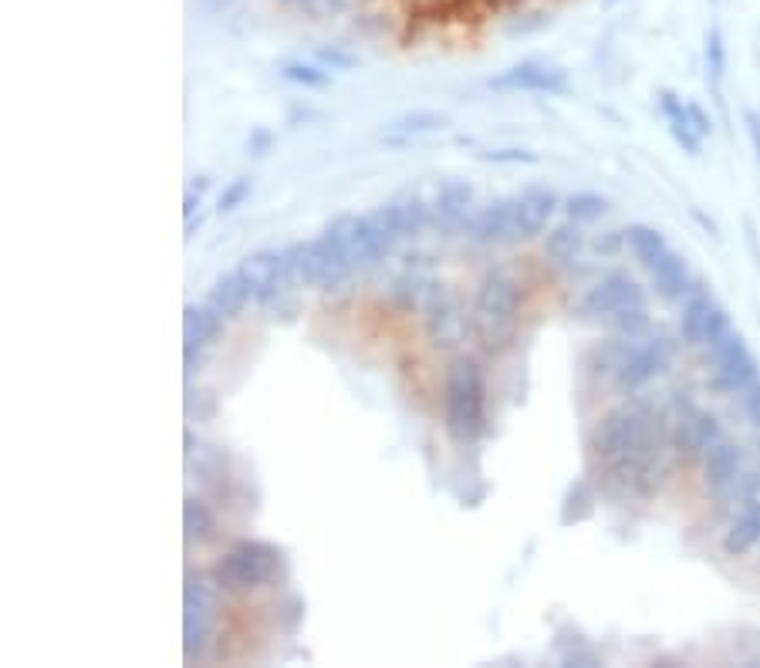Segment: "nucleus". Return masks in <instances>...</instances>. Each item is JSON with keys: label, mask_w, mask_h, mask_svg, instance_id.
Listing matches in <instances>:
<instances>
[{"label": "nucleus", "mask_w": 760, "mask_h": 668, "mask_svg": "<svg viewBox=\"0 0 760 668\" xmlns=\"http://www.w3.org/2000/svg\"><path fill=\"white\" fill-rule=\"evenodd\" d=\"M595 460L618 479L639 483L655 470L660 460V429L655 418L639 405H618L599 418L592 433Z\"/></svg>", "instance_id": "f257e3e1"}, {"label": "nucleus", "mask_w": 760, "mask_h": 668, "mask_svg": "<svg viewBox=\"0 0 760 668\" xmlns=\"http://www.w3.org/2000/svg\"><path fill=\"white\" fill-rule=\"evenodd\" d=\"M443 422L454 442L470 446L483 433V375L473 359H457L443 378Z\"/></svg>", "instance_id": "f03ea898"}, {"label": "nucleus", "mask_w": 760, "mask_h": 668, "mask_svg": "<svg viewBox=\"0 0 760 668\" xmlns=\"http://www.w3.org/2000/svg\"><path fill=\"white\" fill-rule=\"evenodd\" d=\"M285 264H288L291 284L298 288H331L338 280L349 277V270H355L338 220L322 236L307 240V243H294L285 254Z\"/></svg>", "instance_id": "7ed1b4c3"}, {"label": "nucleus", "mask_w": 760, "mask_h": 668, "mask_svg": "<svg viewBox=\"0 0 760 668\" xmlns=\"http://www.w3.org/2000/svg\"><path fill=\"white\" fill-rule=\"evenodd\" d=\"M517 311H521V291L507 274H491L473 301L470 325L476 341L487 351H500L510 344L517 331Z\"/></svg>", "instance_id": "20e7f679"}, {"label": "nucleus", "mask_w": 760, "mask_h": 668, "mask_svg": "<svg viewBox=\"0 0 760 668\" xmlns=\"http://www.w3.org/2000/svg\"><path fill=\"white\" fill-rule=\"evenodd\" d=\"M285 568L281 550L267 541H240L210 568V581L220 591H257L278 581Z\"/></svg>", "instance_id": "39448f33"}, {"label": "nucleus", "mask_w": 760, "mask_h": 668, "mask_svg": "<svg viewBox=\"0 0 760 668\" xmlns=\"http://www.w3.org/2000/svg\"><path fill=\"white\" fill-rule=\"evenodd\" d=\"M703 365L710 372L713 389L727 396H740L753 381H760V362L734 325L703 344Z\"/></svg>", "instance_id": "423d86ee"}, {"label": "nucleus", "mask_w": 760, "mask_h": 668, "mask_svg": "<svg viewBox=\"0 0 760 668\" xmlns=\"http://www.w3.org/2000/svg\"><path fill=\"white\" fill-rule=\"evenodd\" d=\"M669 362V348L663 338H655V341H636L629 338V344H622L612 351V378L622 392H636L642 389V385L652 378V375H660Z\"/></svg>", "instance_id": "0eeeda50"}, {"label": "nucleus", "mask_w": 760, "mask_h": 668, "mask_svg": "<svg viewBox=\"0 0 760 668\" xmlns=\"http://www.w3.org/2000/svg\"><path fill=\"white\" fill-rule=\"evenodd\" d=\"M731 325H734L731 314L713 301V294L703 284H697L693 291L686 294L679 331H683V341L689 348H703L707 341H713L720 331H727Z\"/></svg>", "instance_id": "6e6552de"}, {"label": "nucleus", "mask_w": 760, "mask_h": 668, "mask_svg": "<svg viewBox=\"0 0 760 668\" xmlns=\"http://www.w3.org/2000/svg\"><path fill=\"white\" fill-rule=\"evenodd\" d=\"M491 88L497 92H534V95H565L571 88L568 72L558 64L544 61H521L507 72L491 78Z\"/></svg>", "instance_id": "1a4fd4ad"}, {"label": "nucleus", "mask_w": 760, "mask_h": 668, "mask_svg": "<svg viewBox=\"0 0 760 668\" xmlns=\"http://www.w3.org/2000/svg\"><path fill=\"white\" fill-rule=\"evenodd\" d=\"M639 301H646V294H642V288L636 284L629 274H608V277L599 280V284L589 294H584V301H581L578 311H581V318L608 321L615 311L629 307V304H639Z\"/></svg>", "instance_id": "9d476101"}, {"label": "nucleus", "mask_w": 760, "mask_h": 668, "mask_svg": "<svg viewBox=\"0 0 760 668\" xmlns=\"http://www.w3.org/2000/svg\"><path fill=\"white\" fill-rule=\"evenodd\" d=\"M240 280L248 284L251 291V301H274L281 291H285V280L288 277V264H285V254H274V251H257V254H248L244 260H240L237 267Z\"/></svg>", "instance_id": "9b49d317"}, {"label": "nucleus", "mask_w": 760, "mask_h": 668, "mask_svg": "<svg viewBox=\"0 0 760 668\" xmlns=\"http://www.w3.org/2000/svg\"><path fill=\"white\" fill-rule=\"evenodd\" d=\"M210 611L214 602L196 581L186 584V615H183V648H186V661L203 658L206 642H210Z\"/></svg>", "instance_id": "f8f14e48"}, {"label": "nucleus", "mask_w": 760, "mask_h": 668, "mask_svg": "<svg viewBox=\"0 0 760 668\" xmlns=\"http://www.w3.org/2000/svg\"><path fill=\"white\" fill-rule=\"evenodd\" d=\"M720 439V426L716 418L697 405H686L676 422H673V446L686 456H703L710 442Z\"/></svg>", "instance_id": "ddd939ff"}, {"label": "nucleus", "mask_w": 760, "mask_h": 668, "mask_svg": "<svg viewBox=\"0 0 760 668\" xmlns=\"http://www.w3.org/2000/svg\"><path fill=\"white\" fill-rule=\"evenodd\" d=\"M555 206H558V199L551 196L547 190H531L521 199H514V243L517 240H534L547 227L551 214H555Z\"/></svg>", "instance_id": "4468645a"}, {"label": "nucleus", "mask_w": 760, "mask_h": 668, "mask_svg": "<svg viewBox=\"0 0 760 668\" xmlns=\"http://www.w3.org/2000/svg\"><path fill=\"white\" fill-rule=\"evenodd\" d=\"M649 274H652L655 294H660L663 301H686V294L697 288V284H693V274H689L686 257L676 254V251H669Z\"/></svg>", "instance_id": "2eb2a0df"}, {"label": "nucleus", "mask_w": 760, "mask_h": 668, "mask_svg": "<svg viewBox=\"0 0 760 668\" xmlns=\"http://www.w3.org/2000/svg\"><path fill=\"white\" fill-rule=\"evenodd\" d=\"M703 460V476L713 489H727L737 483L740 476V449L727 439H716L707 446V452L700 456Z\"/></svg>", "instance_id": "dca6fc26"}, {"label": "nucleus", "mask_w": 760, "mask_h": 668, "mask_svg": "<svg viewBox=\"0 0 760 668\" xmlns=\"http://www.w3.org/2000/svg\"><path fill=\"white\" fill-rule=\"evenodd\" d=\"M660 112H663V119H666V125H669V132H673V138L676 143L689 153V156H700V146H703V135L689 125V116H686V101L676 95V92H660Z\"/></svg>", "instance_id": "f3484780"}, {"label": "nucleus", "mask_w": 760, "mask_h": 668, "mask_svg": "<svg viewBox=\"0 0 760 668\" xmlns=\"http://www.w3.org/2000/svg\"><path fill=\"white\" fill-rule=\"evenodd\" d=\"M760 544V500H747L744 510L731 520L727 537H723V550L731 557H744Z\"/></svg>", "instance_id": "a211bd4d"}, {"label": "nucleus", "mask_w": 760, "mask_h": 668, "mask_svg": "<svg viewBox=\"0 0 760 668\" xmlns=\"http://www.w3.org/2000/svg\"><path fill=\"white\" fill-rule=\"evenodd\" d=\"M251 301V291L248 284L240 280V274H224L214 280L210 294H206V307H214L220 318H237L240 311H244V304Z\"/></svg>", "instance_id": "6ab92c4d"}, {"label": "nucleus", "mask_w": 760, "mask_h": 668, "mask_svg": "<svg viewBox=\"0 0 760 668\" xmlns=\"http://www.w3.org/2000/svg\"><path fill=\"white\" fill-rule=\"evenodd\" d=\"M224 328V318L214 307H186L183 311V338H186V362L193 359V351L217 341Z\"/></svg>", "instance_id": "aec40b11"}, {"label": "nucleus", "mask_w": 760, "mask_h": 668, "mask_svg": "<svg viewBox=\"0 0 760 668\" xmlns=\"http://www.w3.org/2000/svg\"><path fill=\"white\" fill-rule=\"evenodd\" d=\"M473 236L480 243H514V199L483 209L473 223Z\"/></svg>", "instance_id": "412c9836"}, {"label": "nucleus", "mask_w": 760, "mask_h": 668, "mask_svg": "<svg viewBox=\"0 0 760 668\" xmlns=\"http://www.w3.org/2000/svg\"><path fill=\"white\" fill-rule=\"evenodd\" d=\"M463 331V314L457 311L454 297H446L443 291L433 294V304H430V335L436 338V344H457Z\"/></svg>", "instance_id": "4be33fe9"}, {"label": "nucleus", "mask_w": 760, "mask_h": 668, "mask_svg": "<svg viewBox=\"0 0 760 668\" xmlns=\"http://www.w3.org/2000/svg\"><path fill=\"white\" fill-rule=\"evenodd\" d=\"M626 240H629V247H632L636 260H639L646 270H652L655 264H660V260L669 254L666 236H663L660 230H655V227H646V223L629 227V230H626Z\"/></svg>", "instance_id": "5701e85b"}, {"label": "nucleus", "mask_w": 760, "mask_h": 668, "mask_svg": "<svg viewBox=\"0 0 760 668\" xmlns=\"http://www.w3.org/2000/svg\"><path fill=\"white\" fill-rule=\"evenodd\" d=\"M362 220H365V227L372 230V236L378 240V247H383L386 254H389V251L396 247V243L406 236V227H402V217H399L396 203L369 209V214H365Z\"/></svg>", "instance_id": "b1692460"}, {"label": "nucleus", "mask_w": 760, "mask_h": 668, "mask_svg": "<svg viewBox=\"0 0 760 668\" xmlns=\"http://www.w3.org/2000/svg\"><path fill=\"white\" fill-rule=\"evenodd\" d=\"M470 199H473V190L467 183H446L433 203V220L439 227H457L467 214Z\"/></svg>", "instance_id": "393cba45"}, {"label": "nucleus", "mask_w": 760, "mask_h": 668, "mask_svg": "<svg viewBox=\"0 0 760 668\" xmlns=\"http://www.w3.org/2000/svg\"><path fill=\"white\" fill-rule=\"evenodd\" d=\"M183 534L190 544H206V541L217 537V520H214L210 507L196 497H186V503H183Z\"/></svg>", "instance_id": "a878e982"}, {"label": "nucleus", "mask_w": 760, "mask_h": 668, "mask_svg": "<svg viewBox=\"0 0 760 668\" xmlns=\"http://www.w3.org/2000/svg\"><path fill=\"white\" fill-rule=\"evenodd\" d=\"M581 243H584L581 223H575V220L558 223L555 230L547 233V257H555V260H562V264H568V260H575V257L581 254Z\"/></svg>", "instance_id": "bb28decb"}, {"label": "nucleus", "mask_w": 760, "mask_h": 668, "mask_svg": "<svg viewBox=\"0 0 760 668\" xmlns=\"http://www.w3.org/2000/svg\"><path fill=\"white\" fill-rule=\"evenodd\" d=\"M703 61H707V82L713 88L723 85V75H727V38H723V31L713 24L707 31V48H703Z\"/></svg>", "instance_id": "cd10ccee"}, {"label": "nucleus", "mask_w": 760, "mask_h": 668, "mask_svg": "<svg viewBox=\"0 0 760 668\" xmlns=\"http://www.w3.org/2000/svg\"><path fill=\"white\" fill-rule=\"evenodd\" d=\"M439 125H443V116H436V112H409V116H399V119L386 129V135L396 138V143H406V138H412V135L436 132Z\"/></svg>", "instance_id": "c85d7f7f"}, {"label": "nucleus", "mask_w": 760, "mask_h": 668, "mask_svg": "<svg viewBox=\"0 0 760 668\" xmlns=\"http://www.w3.org/2000/svg\"><path fill=\"white\" fill-rule=\"evenodd\" d=\"M605 209H608V199L599 193H575L565 199V214L575 223H595L605 217Z\"/></svg>", "instance_id": "c756f323"}, {"label": "nucleus", "mask_w": 760, "mask_h": 668, "mask_svg": "<svg viewBox=\"0 0 760 668\" xmlns=\"http://www.w3.org/2000/svg\"><path fill=\"white\" fill-rule=\"evenodd\" d=\"M615 335H622V338H639L646 328H649V311H646V301H639V304H629V307H622V311H615L612 318L605 321Z\"/></svg>", "instance_id": "7c9ffc66"}, {"label": "nucleus", "mask_w": 760, "mask_h": 668, "mask_svg": "<svg viewBox=\"0 0 760 668\" xmlns=\"http://www.w3.org/2000/svg\"><path fill=\"white\" fill-rule=\"evenodd\" d=\"M592 503H595V497H592V489H589V483H575L571 489H568V497H565V507H562V523H578V520H584L592 513Z\"/></svg>", "instance_id": "2f4dec72"}, {"label": "nucleus", "mask_w": 760, "mask_h": 668, "mask_svg": "<svg viewBox=\"0 0 760 668\" xmlns=\"http://www.w3.org/2000/svg\"><path fill=\"white\" fill-rule=\"evenodd\" d=\"M281 75L294 85H304V88H325L331 78L325 68H315V64H304V61H285L281 64Z\"/></svg>", "instance_id": "473e14b6"}, {"label": "nucleus", "mask_w": 760, "mask_h": 668, "mask_svg": "<svg viewBox=\"0 0 760 668\" xmlns=\"http://www.w3.org/2000/svg\"><path fill=\"white\" fill-rule=\"evenodd\" d=\"M248 196H251V180H248V175H237V180H233L230 186H224L217 209H220V214H233L237 206L248 203Z\"/></svg>", "instance_id": "72a5a7b5"}, {"label": "nucleus", "mask_w": 760, "mask_h": 668, "mask_svg": "<svg viewBox=\"0 0 760 668\" xmlns=\"http://www.w3.org/2000/svg\"><path fill=\"white\" fill-rule=\"evenodd\" d=\"M399 209V217H402V227H406V236L409 233H420L423 223H426V206L417 203V199H409V203H396Z\"/></svg>", "instance_id": "f704fd0d"}, {"label": "nucleus", "mask_w": 760, "mask_h": 668, "mask_svg": "<svg viewBox=\"0 0 760 668\" xmlns=\"http://www.w3.org/2000/svg\"><path fill=\"white\" fill-rule=\"evenodd\" d=\"M740 409H744V415H747L750 426L760 429V381H753L750 389L740 392Z\"/></svg>", "instance_id": "c9c22d12"}, {"label": "nucleus", "mask_w": 760, "mask_h": 668, "mask_svg": "<svg viewBox=\"0 0 760 668\" xmlns=\"http://www.w3.org/2000/svg\"><path fill=\"white\" fill-rule=\"evenodd\" d=\"M686 116H689V125H693L703 138L713 135V119L707 116V109L700 101H686Z\"/></svg>", "instance_id": "e433bc0d"}, {"label": "nucleus", "mask_w": 760, "mask_h": 668, "mask_svg": "<svg viewBox=\"0 0 760 668\" xmlns=\"http://www.w3.org/2000/svg\"><path fill=\"white\" fill-rule=\"evenodd\" d=\"M318 61L331 64V68H355L359 58L349 54V51H341V48H318Z\"/></svg>", "instance_id": "4c0bfd02"}, {"label": "nucleus", "mask_w": 760, "mask_h": 668, "mask_svg": "<svg viewBox=\"0 0 760 668\" xmlns=\"http://www.w3.org/2000/svg\"><path fill=\"white\" fill-rule=\"evenodd\" d=\"M483 159H491V162H538V156L528 149H494V153H483Z\"/></svg>", "instance_id": "58836bf2"}, {"label": "nucleus", "mask_w": 760, "mask_h": 668, "mask_svg": "<svg viewBox=\"0 0 760 668\" xmlns=\"http://www.w3.org/2000/svg\"><path fill=\"white\" fill-rule=\"evenodd\" d=\"M744 125H747V138H750V149L760 162V112L753 109H744Z\"/></svg>", "instance_id": "ea45409f"}, {"label": "nucleus", "mask_w": 760, "mask_h": 668, "mask_svg": "<svg viewBox=\"0 0 760 668\" xmlns=\"http://www.w3.org/2000/svg\"><path fill=\"white\" fill-rule=\"evenodd\" d=\"M352 0H315L311 4V17H328V14H341L345 8H349Z\"/></svg>", "instance_id": "a19ab883"}, {"label": "nucleus", "mask_w": 760, "mask_h": 668, "mask_svg": "<svg viewBox=\"0 0 760 668\" xmlns=\"http://www.w3.org/2000/svg\"><path fill=\"white\" fill-rule=\"evenodd\" d=\"M267 146H270V132L257 129V132L251 135V143H248V149H251L254 156H264V153H267Z\"/></svg>", "instance_id": "79ce46f5"}, {"label": "nucleus", "mask_w": 760, "mask_h": 668, "mask_svg": "<svg viewBox=\"0 0 760 668\" xmlns=\"http://www.w3.org/2000/svg\"><path fill=\"white\" fill-rule=\"evenodd\" d=\"M233 4H237V0H200V8H203L206 14H214V17H217V14H227Z\"/></svg>", "instance_id": "37998d69"}, {"label": "nucleus", "mask_w": 760, "mask_h": 668, "mask_svg": "<svg viewBox=\"0 0 760 668\" xmlns=\"http://www.w3.org/2000/svg\"><path fill=\"white\" fill-rule=\"evenodd\" d=\"M200 206V196H193V193H186V199H183V217L190 220L193 217V209Z\"/></svg>", "instance_id": "c03bdc74"}, {"label": "nucleus", "mask_w": 760, "mask_h": 668, "mask_svg": "<svg viewBox=\"0 0 760 668\" xmlns=\"http://www.w3.org/2000/svg\"><path fill=\"white\" fill-rule=\"evenodd\" d=\"M288 8H294V11H301V14H311V4H315V0H285Z\"/></svg>", "instance_id": "a18cd8bd"}, {"label": "nucleus", "mask_w": 760, "mask_h": 668, "mask_svg": "<svg viewBox=\"0 0 760 668\" xmlns=\"http://www.w3.org/2000/svg\"><path fill=\"white\" fill-rule=\"evenodd\" d=\"M622 4V0H605V8H618Z\"/></svg>", "instance_id": "49530a36"}]
</instances>
